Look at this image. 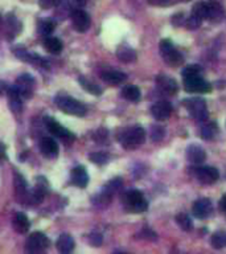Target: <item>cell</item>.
<instances>
[{"instance_id": "6da1fadb", "label": "cell", "mask_w": 226, "mask_h": 254, "mask_svg": "<svg viewBox=\"0 0 226 254\" xmlns=\"http://www.w3.org/2000/svg\"><path fill=\"white\" fill-rule=\"evenodd\" d=\"M122 203H123L126 210L130 213H143L148 208L145 196L138 190H126L122 196Z\"/></svg>"}, {"instance_id": "7a4b0ae2", "label": "cell", "mask_w": 226, "mask_h": 254, "mask_svg": "<svg viewBox=\"0 0 226 254\" xmlns=\"http://www.w3.org/2000/svg\"><path fill=\"white\" fill-rule=\"evenodd\" d=\"M145 141V131L143 127L132 126L120 134L119 142L126 150H135Z\"/></svg>"}, {"instance_id": "3957f363", "label": "cell", "mask_w": 226, "mask_h": 254, "mask_svg": "<svg viewBox=\"0 0 226 254\" xmlns=\"http://www.w3.org/2000/svg\"><path fill=\"white\" fill-rule=\"evenodd\" d=\"M54 102L57 105V108L61 111L70 114V115H76V117H83L86 114V108L82 105L80 101L74 99V98L66 97V95H58L54 99Z\"/></svg>"}, {"instance_id": "277c9868", "label": "cell", "mask_w": 226, "mask_h": 254, "mask_svg": "<svg viewBox=\"0 0 226 254\" xmlns=\"http://www.w3.org/2000/svg\"><path fill=\"white\" fill-rule=\"evenodd\" d=\"M184 106L187 108V110L191 114V117L194 118L198 122L207 121L208 118V108L207 102L202 98L194 97L188 98L184 101Z\"/></svg>"}, {"instance_id": "5b68a950", "label": "cell", "mask_w": 226, "mask_h": 254, "mask_svg": "<svg viewBox=\"0 0 226 254\" xmlns=\"http://www.w3.org/2000/svg\"><path fill=\"white\" fill-rule=\"evenodd\" d=\"M160 52H161V57L165 63L168 64L169 66H180L183 64L184 59L181 53L178 52V49H175L172 43L169 40H161L160 43Z\"/></svg>"}, {"instance_id": "8992f818", "label": "cell", "mask_w": 226, "mask_h": 254, "mask_svg": "<svg viewBox=\"0 0 226 254\" xmlns=\"http://www.w3.org/2000/svg\"><path fill=\"white\" fill-rule=\"evenodd\" d=\"M45 125H47V128H48V131L56 138H60L64 143H66V144H70L72 142H74V134L66 130L65 127H63L57 121H54L53 118H47L45 119Z\"/></svg>"}, {"instance_id": "52a82bcc", "label": "cell", "mask_w": 226, "mask_h": 254, "mask_svg": "<svg viewBox=\"0 0 226 254\" xmlns=\"http://www.w3.org/2000/svg\"><path fill=\"white\" fill-rule=\"evenodd\" d=\"M184 79V89L188 93H209L212 90V86L201 79V76H193L187 77Z\"/></svg>"}, {"instance_id": "ba28073f", "label": "cell", "mask_w": 226, "mask_h": 254, "mask_svg": "<svg viewBox=\"0 0 226 254\" xmlns=\"http://www.w3.org/2000/svg\"><path fill=\"white\" fill-rule=\"evenodd\" d=\"M193 176L197 179L201 184H213L218 180L220 174L214 167H198V168H191Z\"/></svg>"}, {"instance_id": "9c48e42d", "label": "cell", "mask_w": 226, "mask_h": 254, "mask_svg": "<svg viewBox=\"0 0 226 254\" xmlns=\"http://www.w3.org/2000/svg\"><path fill=\"white\" fill-rule=\"evenodd\" d=\"M49 244H50V241L47 236L44 233H40V232H34L27 239V250L31 253H39V252L47 249Z\"/></svg>"}, {"instance_id": "30bf717a", "label": "cell", "mask_w": 226, "mask_h": 254, "mask_svg": "<svg viewBox=\"0 0 226 254\" xmlns=\"http://www.w3.org/2000/svg\"><path fill=\"white\" fill-rule=\"evenodd\" d=\"M70 19H72L73 28L77 31V32H80V33H85L90 28V24H92L90 16L87 15L86 12L81 10V8L73 11L72 15H70Z\"/></svg>"}, {"instance_id": "8fae6325", "label": "cell", "mask_w": 226, "mask_h": 254, "mask_svg": "<svg viewBox=\"0 0 226 254\" xmlns=\"http://www.w3.org/2000/svg\"><path fill=\"white\" fill-rule=\"evenodd\" d=\"M34 79L29 76V74L24 73L21 74L20 77H17L15 88L19 92L21 98H29L32 95V90H33Z\"/></svg>"}, {"instance_id": "7c38bea8", "label": "cell", "mask_w": 226, "mask_h": 254, "mask_svg": "<svg viewBox=\"0 0 226 254\" xmlns=\"http://www.w3.org/2000/svg\"><path fill=\"white\" fill-rule=\"evenodd\" d=\"M213 210V206L210 200H208V199H200L197 200L192 206V212L193 216L196 217V219H200V220H204V219H207L210 216Z\"/></svg>"}, {"instance_id": "4fadbf2b", "label": "cell", "mask_w": 226, "mask_h": 254, "mask_svg": "<svg viewBox=\"0 0 226 254\" xmlns=\"http://www.w3.org/2000/svg\"><path fill=\"white\" fill-rule=\"evenodd\" d=\"M151 114H152V117H154L155 119H158V121H165V119H168V118L171 117V114H172V106H171V103L167 102V101H159V102L152 105Z\"/></svg>"}, {"instance_id": "5bb4252c", "label": "cell", "mask_w": 226, "mask_h": 254, "mask_svg": "<svg viewBox=\"0 0 226 254\" xmlns=\"http://www.w3.org/2000/svg\"><path fill=\"white\" fill-rule=\"evenodd\" d=\"M156 83H158V88L160 89V92L164 94H168V95H173V94L178 93V83L171 77H167L164 74H160L156 77Z\"/></svg>"}, {"instance_id": "9a60e30c", "label": "cell", "mask_w": 226, "mask_h": 254, "mask_svg": "<svg viewBox=\"0 0 226 254\" xmlns=\"http://www.w3.org/2000/svg\"><path fill=\"white\" fill-rule=\"evenodd\" d=\"M207 8H208L207 19L212 20V21H214V23H217V21H221L222 17H224V15H225L224 7H222L218 1H216V0L207 1Z\"/></svg>"}, {"instance_id": "2e32d148", "label": "cell", "mask_w": 226, "mask_h": 254, "mask_svg": "<svg viewBox=\"0 0 226 254\" xmlns=\"http://www.w3.org/2000/svg\"><path fill=\"white\" fill-rule=\"evenodd\" d=\"M72 181L74 186L85 188L89 184V175H87L86 168L83 166L74 167L72 170Z\"/></svg>"}, {"instance_id": "e0dca14e", "label": "cell", "mask_w": 226, "mask_h": 254, "mask_svg": "<svg viewBox=\"0 0 226 254\" xmlns=\"http://www.w3.org/2000/svg\"><path fill=\"white\" fill-rule=\"evenodd\" d=\"M40 150L48 158H56L58 155V144L53 138H44L40 142Z\"/></svg>"}, {"instance_id": "ac0fdd59", "label": "cell", "mask_w": 226, "mask_h": 254, "mask_svg": "<svg viewBox=\"0 0 226 254\" xmlns=\"http://www.w3.org/2000/svg\"><path fill=\"white\" fill-rule=\"evenodd\" d=\"M187 158L188 160L192 161L194 164H201L202 161L207 159V154L204 151V148L197 144H192L188 147L187 150Z\"/></svg>"}, {"instance_id": "d6986e66", "label": "cell", "mask_w": 226, "mask_h": 254, "mask_svg": "<svg viewBox=\"0 0 226 254\" xmlns=\"http://www.w3.org/2000/svg\"><path fill=\"white\" fill-rule=\"evenodd\" d=\"M8 103H10V109L15 114H19L23 109V98H21V95L15 86H12L8 90Z\"/></svg>"}, {"instance_id": "ffe728a7", "label": "cell", "mask_w": 226, "mask_h": 254, "mask_svg": "<svg viewBox=\"0 0 226 254\" xmlns=\"http://www.w3.org/2000/svg\"><path fill=\"white\" fill-rule=\"evenodd\" d=\"M101 77L103 81H106L107 83L110 85H119V83L125 82L127 76L122 72H118V70H107V72H103L101 74Z\"/></svg>"}, {"instance_id": "44dd1931", "label": "cell", "mask_w": 226, "mask_h": 254, "mask_svg": "<svg viewBox=\"0 0 226 254\" xmlns=\"http://www.w3.org/2000/svg\"><path fill=\"white\" fill-rule=\"evenodd\" d=\"M56 245H57V249L60 253L67 254L74 249V239L69 235H61L58 237Z\"/></svg>"}, {"instance_id": "7402d4cb", "label": "cell", "mask_w": 226, "mask_h": 254, "mask_svg": "<svg viewBox=\"0 0 226 254\" xmlns=\"http://www.w3.org/2000/svg\"><path fill=\"white\" fill-rule=\"evenodd\" d=\"M116 56L123 63H134L135 60H136L135 50L130 48V47H127V45H120L119 48L116 49Z\"/></svg>"}, {"instance_id": "603a6c76", "label": "cell", "mask_w": 226, "mask_h": 254, "mask_svg": "<svg viewBox=\"0 0 226 254\" xmlns=\"http://www.w3.org/2000/svg\"><path fill=\"white\" fill-rule=\"evenodd\" d=\"M14 228L17 233H27L29 230V220L24 213H17L14 217Z\"/></svg>"}, {"instance_id": "cb8c5ba5", "label": "cell", "mask_w": 226, "mask_h": 254, "mask_svg": "<svg viewBox=\"0 0 226 254\" xmlns=\"http://www.w3.org/2000/svg\"><path fill=\"white\" fill-rule=\"evenodd\" d=\"M200 134H201L202 139H205V141H213V139L217 137V134H218V126H217V123H205V125L201 127Z\"/></svg>"}, {"instance_id": "d4e9b609", "label": "cell", "mask_w": 226, "mask_h": 254, "mask_svg": "<svg viewBox=\"0 0 226 254\" xmlns=\"http://www.w3.org/2000/svg\"><path fill=\"white\" fill-rule=\"evenodd\" d=\"M15 190H16V197L21 203V200H24L25 196L28 195V192H27V183L19 174H15Z\"/></svg>"}, {"instance_id": "484cf974", "label": "cell", "mask_w": 226, "mask_h": 254, "mask_svg": "<svg viewBox=\"0 0 226 254\" xmlns=\"http://www.w3.org/2000/svg\"><path fill=\"white\" fill-rule=\"evenodd\" d=\"M44 47H45V49L48 50L49 53L53 54L61 53V50H63V43L57 37H48L44 41Z\"/></svg>"}, {"instance_id": "4316f807", "label": "cell", "mask_w": 226, "mask_h": 254, "mask_svg": "<svg viewBox=\"0 0 226 254\" xmlns=\"http://www.w3.org/2000/svg\"><path fill=\"white\" fill-rule=\"evenodd\" d=\"M122 97L129 99L131 102H138L140 99V90L134 85H129L122 89Z\"/></svg>"}, {"instance_id": "83f0119b", "label": "cell", "mask_w": 226, "mask_h": 254, "mask_svg": "<svg viewBox=\"0 0 226 254\" xmlns=\"http://www.w3.org/2000/svg\"><path fill=\"white\" fill-rule=\"evenodd\" d=\"M54 30H56V23L50 19L40 20L39 24H37V31L43 36H49Z\"/></svg>"}, {"instance_id": "f1b7e54d", "label": "cell", "mask_w": 226, "mask_h": 254, "mask_svg": "<svg viewBox=\"0 0 226 254\" xmlns=\"http://www.w3.org/2000/svg\"><path fill=\"white\" fill-rule=\"evenodd\" d=\"M80 83H81V86L86 92H89V93L94 94V95H99V94H102V89L97 85L96 82H93V81H90L89 79H85V77H80Z\"/></svg>"}, {"instance_id": "f546056e", "label": "cell", "mask_w": 226, "mask_h": 254, "mask_svg": "<svg viewBox=\"0 0 226 254\" xmlns=\"http://www.w3.org/2000/svg\"><path fill=\"white\" fill-rule=\"evenodd\" d=\"M208 8H207V1H198L193 5L192 15L197 16L200 19H207Z\"/></svg>"}, {"instance_id": "4dcf8cb0", "label": "cell", "mask_w": 226, "mask_h": 254, "mask_svg": "<svg viewBox=\"0 0 226 254\" xmlns=\"http://www.w3.org/2000/svg\"><path fill=\"white\" fill-rule=\"evenodd\" d=\"M120 188H122V179L118 177V179H113V180H111L106 187H105L103 192H105L106 195H109L113 197V195L115 193L116 190H119Z\"/></svg>"}, {"instance_id": "1f68e13d", "label": "cell", "mask_w": 226, "mask_h": 254, "mask_svg": "<svg viewBox=\"0 0 226 254\" xmlns=\"http://www.w3.org/2000/svg\"><path fill=\"white\" fill-rule=\"evenodd\" d=\"M90 160L93 161V163H96V164H99V166H102V164H106L107 161H109V155H107L106 152H93V154H90Z\"/></svg>"}, {"instance_id": "d6a6232c", "label": "cell", "mask_w": 226, "mask_h": 254, "mask_svg": "<svg viewBox=\"0 0 226 254\" xmlns=\"http://www.w3.org/2000/svg\"><path fill=\"white\" fill-rule=\"evenodd\" d=\"M176 221H178V226L183 230H185V232L192 229V221H191V219H189L187 215H184V213L178 215V217H176Z\"/></svg>"}, {"instance_id": "836d02e7", "label": "cell", "mask_w": 226, "mask_h": 254, "mask_svg": "<svg viewBox=\"0 0 226 254\" xmlns=\"http://www.w3.org/2000/svg\"><path fill=\"white\" fill-rule=\"evenodd\" d=\"M212 246L216 249H221L226 246V236L224 233H216L212 237Z\"/></svg>"}, {"instance_id": "e575fe53", "label": "cell", "mask_w": 226, "mask_h": 254, "mask_svg": "<svg viewBox=\"0 0 226 254\" xmlns=\"http://www.w3.org/2000/svg\"><path fill=\"white\" fill-rule=\"evenodd\" d=\"M164 135H165V131H164L163 127L152 126V128H151V139L154 142H160L164 138Z\"/></svg>"}, {"instance_id": "d590c367", "label": "cell", "mask_w": 226, "mask_h": 254, "mask_svg": "<svg viewBox=\"0 0 226 254\" xmlns=\"http://www.w3.org/2000/svg\"><path fill=\"white\" fill-rule=\"evenodd\" d=\"M201 21L202 19H200V17H197V16L191 15L187 20H185V24L184 25L187 27L188 30H197L198 27L201 25Z\"/></svg>"}, {"instance_id": "8d00e7d4", "label": "cell", "mask_w": 226, "mask_h": 254, "mask_svg": "<svg viewBox=\"0 0 226 254\" xmlns=\"http://www.w3.org/2000/svg\"><path fill=\"white\" fill-rule=\"evenodd\" d=\"M200 73H201V68L200 66H197V65H191V66H187L183 70V79L193 77V76H200Z\"/></svg>"}, {"instance_id": "74e56055", "label": "cell", "mask_w": 226, "mask_h": 254, "mask_svg": "<svg viewBox=\"0 0 226 254\" xmlns=\"http://www.w3.org/2000/svg\"><path fill=\"white\" fill-rule=\"evenodd\" d=\"M94 141L99 143H103L107 141V130L105 128H99L98 131L94 134Z\"/></svg>"}, {"instance_id": "f35d334b", "label": "cell", "mask_w": 226, "mask_h": 254, "mask_svg": "<svg viewBox=\"0 0 226 254\" xmlns=\"http://www.w3.org/2000/svg\"><path fill=\"white\" fill-rule=\"evenodd\" d=\"M89 241L93 246H99L102 244V236L99 233H92L89 237Z\"/></svg>"}, {"instance_id": "ab89813d", "label": "cell", "mask_w": 226, "mask_h": 254, "mask_svg": "<svg viewBox=\"0 0 226 254\" xmlns=\"http://www.w3.org/2000/svg\"><path fill=\"white\" fill-rule=\"evenodd\" d=\"M39 4L44 10H49V8H52L57 4V0H40Z\"/></svg>"}, {"instance_id": "60d3db41", "label": "cell", "mask_w": 226, "mask_h": 254, "mask_svg": "<svg viewBox=\"0 0 226 254\" xmlns=\"http://www.w3.org/2000/svg\"><path fill=\"white\" fill-rule=\"evenodd\" d=\"M172 23H173V25H176V27H180V25L185 24V17H184L183 14L175 15L172 17Z\"/></svg>"}, {"instance_id": "b9f144b4", "label": "cell", "mask_w": 226, "mask_h": 254, "mask_svg": "<svg viewBox=\"0 0 226 254\" xmlns=\"http://www.w3.org/2000/svg\"><path fill=\"white\" fill-rule=\"evenodd\" d=\"M140 237H143V238L147 239H156V235H155V232L149 229H143L140 232Z\"/></svg>"}, {"instance_id": "7bdbcfd3", "label": "cell", "mask_w": 226, "mask_h": 254, "mask_svg": "<svg viewBox=\"0 0 226 254\" xmlns=\"http://www.w3.org/2000/svg\"><path fill=\"white\" fill-rule=\"evenodd\" d=\"M151 5H156V7H164V5L169 4V0H147Z\"/></svg>"}, {"instance_id": "ee69618b", "label": "cell", "mask_w": 226, "mask_h": 254, "mask_svg": "<svg viewBox=\"0 0 226 254\" xmlns=\"http://www.w3.org/2000/svg\"><path fill=\"white\" fill-rule=\"evenodd\" d=\"M221 209H222V212H224V213H225V215H226V195L224 196V197H222Z\"/></svg>"}, {"instance_id": "f6af8a7d", "label": "cell", "mask_w": 226, "mask_h": 254, "mask_svg": "<svg viewBox=\"0 0 226 254\" xmlns=\"http://www.w3.org/2000/svg\"><path fill=\"white\" fill-rule=\"evenodd\" d=\"M86 1L87 0H74V3L78 5H83V4H86Z\"/></svg>"}]
</instances>
